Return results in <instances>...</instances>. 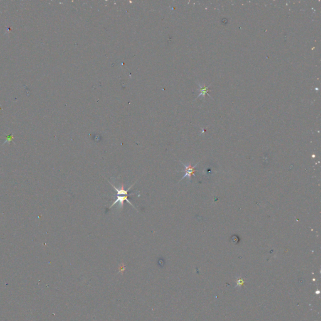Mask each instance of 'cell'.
I'll list each match as a JSON object with an SVG mask.
<instances>
[{
  "label": "cell",
  "instance_id": "cell-1",
  "mask_svg": "<svg viewBox=\"0 0 321 321\" xmlns=\"http://www.w3.org/2000/svg\"><path fill=\"white\" fill-rule=\"evenodd\" d=\"M116 200L114 202V203H112L111 205V206L109 207V209H110L112 206H114L115 205H116L117 203H119V204L122 206H123V204H124V201H126L129 204H130L131 206H132L134 207V208L136 209V207L131 203V201L129 200V197H128V195H117V198H116Z\"/></svg>",
  "mask_w": 321,
  "mask_h": 321
},
{
  "label": "cell",
  "instance_id": "cell-2",
  "mask_svg": "<svg viewBox=\"0 0 321 321\" xmlns=\"http://www.w3.org/2000/svg\"><path fill=\"white\" fill-rule=\"evenodd\" d=\"M181 163H182V164H183V165L185 166V170H183V171H184V172H185V176H183V178H181V180L185 178H186V177H187V176L189 178V179L190 180V179H191V176H192V175H195V168H196V165H197V164H196L195 166H193H193H191V165L186 166V165H185V164H183L182 162H181Z\"/></svg>",
  "mask_w": 321,
  "mask_h": 321
}]
</instances>
